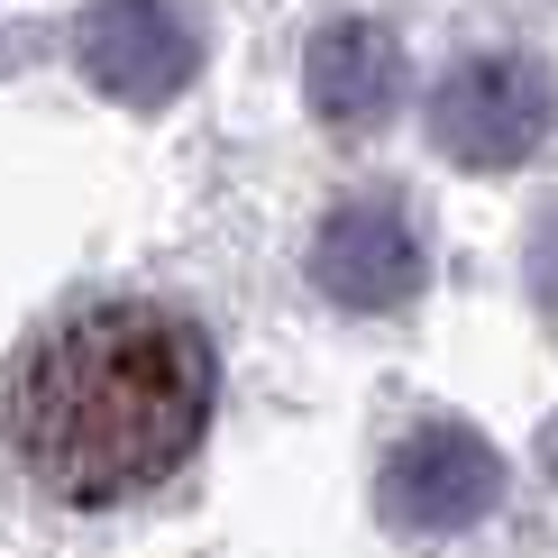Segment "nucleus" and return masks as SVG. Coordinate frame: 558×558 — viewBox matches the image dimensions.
Returning <instances> with one entry per match:
<instances>
[{"instance_id": "5", "label": "nucleus", "mask_w": 558, "mask_h": 558, "mask_svg": "<svg viewBox=\"0 0 558 558\" xmlns=\"http://www.w3.org/2000/svg\"><path fill=\"white\" fill-rule=\"evenodd\" d=\"M312 275L348 312H403L422 293V239H412L403 202H339L312 239Z\"/></svg>"}, {"instance_id": "2", "label": "nucleus", "mask_w": 558, "mask_h": 558, "mask_svg": "<svg viewBox=\"0 0 558 558\" xmlns=\"http://www.w3.org/2000/svg\"><path fill=\"white\" fill-rule=\"evenodd\" d=\"M549 120H558V83H549L541 56H468L430 92L439 156H449V166H476V174L522 166V156L549 137Z\"/></svg>"}, {"instance_id": "4", "label": "nucleus", "mask_w": 558, "mask_h": 558, "mask_svg": "<svg viewBox=\"0 0 558 558\" xmlns=\"http://www.w3.org/2000/svg\"><path fill=\"white\" fill-rule=\"evenodd\" d=\"M74 56H83V74L101 83L110 101L156 110V101H174V92L193 83L202 46H193V28H183L174 10H156V0H110V10H83Z\"/></svg>"}, {"instance_id": "1", "label": "nucleus", "mask_w": 558, "mask_h": 558, "mask_svg": "<svg viewBox=\"0 0 558 558\" xmlns=\"http://www.w3.org/2000/svg\"><path fill=\"white\" fill-rule=\"evenodd\" d=\"M211 422V348L156 302L64 320L19 376V449L64 504L137 495Z\"/></svg>"}, {"instance_id": "7", "label": "nucleus", "mask_w": 558, "mask_h": 558, "mask_svg": "<svg viewBox=\"0 0 558 558\" xmlns=\"http://www.w3.org/2000/svg\"><path fill=\"white\" fill-rule=\"evenodd\" d=\"M522 266H531V293H541V312L558 320V211L531 229V257H522Z\"/></svg>"}, {"instance_id": "6", "label": "nucleus", "mask_w": 558, "mask_h": 558, "mask_svg": "<svg viewBox=\"0 0 558 558\" xmlns=\"http://www.w3.org/2000/svg\"><path fill=\"white\" fill-rule=\"evenodd\" d=\"M302 92H312V110L330 129H385V110L403 101V46L385 28H366V19H330V28L312 37V56H302Z\"/></svg>"}, {"instance_id": "8", "label": "nucleus", "mask_w": 558, "mask_h": 558, "mask_svg": "<svg viewBox=\"0 0 558 558\" xmlns=\"http://www.w3.org/2000/svg\"><path fill=\"white\" fill-rule=\"evenodd\" d=\"M549 468H558V422H549Z\"/></svg>"}, {"instance_id": "3", "label": "nucleus", "mask_w": 558, "mask_h": 558, "mask_svg": "<svg viewBox=\"0 0 558 558\" xmlns=\"http://www.w3.org/2000/svg\"><path fill=\"white\" fill-rule=\"evenodd\" d=\"M495 495H504V458L485 449L468 422L403 430L393 458H385V476H376V504L403 531H468V522L495 513Z\"/></svg>"}]
</instances>
